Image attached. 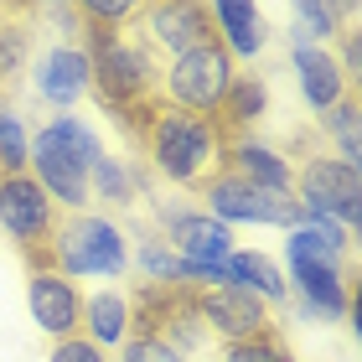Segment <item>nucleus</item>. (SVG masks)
Instances as JSON below:
<instances>
[{
	"label": "nucleus",
	"mask_w": 362,
	"mask_h": 362,
	"mask_svg": "<svg viewBox=\"0 0 362 362\" xmlns=\"http://www.w3.org/2000/svg\"><path fill=\"white\" fill-rule=\"evenodd\" d=\"M88 93V52L83 42H57L37 57V98L52 109H73Z\"/></svg>",
	"instance_id": "nucleus-14"
},
{
	"label": "nucleus",
	"mask_w": 362,
	"mask_h": 362,
	"mask_svg": "<svg viewBox=\"0 0 362 362\" xmlns=\"http://www.w3.org/2000/svg\"><path fill=\"white\" fill-rule=\"evenodd\" d=\"M73 11L88 31H124L140 16V6H129V0H83V6H73Z\"/></svg>",
	"instance_id": "nucleus-26"
},
{
	"label": "nucleus",
	"mask_w": 362,
	"mask_h": 362,
	"mask_svg": "<svg viewBox=\"0 0 362 362\" xmlns=\"http://www.w3.org/2000/svg\"><path fill=\"white\" fill-rule=\"evenodd\" d=\"M285 285H290V295H300L305 316H326V321L347 316V321H357V269L352 264L285 254Z\"/></svg>",
	"instance_id": "nucleus-8"
},
{
	"label": "nucleus",
	"mask_w": 362,
	"mask_h": 362,
	"mask_svg": "<svg viewBox=\"0 0 362 362\" xmlns=\"http://www.w3.org/2000/svg\"><path fill=\"white\" fill-rule=\"evenodd\" d=\"M223 171H233L238 181H249L259 192H290V181H295L290 160L279 151H269V145H259V140H233L223 151Z\"/></svg>",
	"instance_id": "nucleus-16"
},
{
	"label": "nucleus",
	"mask_w": 362,
	"mask_h": 362,
	"mask_svg": "<svg viewBox=\"0 0 362 362\" xmlns=\"http://www.w3.org/2000/svg\"><path fill=\"white\" fill-rule=\"evenodd\" d=\"M26 11H6L0 16V88H11L31 62V26L21 21Z\"/></svg>",
	"instance_id": "nucleus-23"
},
{
	"label": "nucleus",
	"mask_w": 362,
	"mask_h": 362,
	"mask_svg": "<svg viewBox=\"0 0 362 362\" xmlns=\"http://www.w3.org/2000/svg\"><path fill=\"white\" fill-rule=\"evenodd\" d=\"M233 78H238V68H233V57L223 52V42H202V47L176 52L166 62V83H160L166 98H160V104L218 119V109H223L228 88H233Z\"/></svg>",
	"instance_id": "nucleus-4"
},
{
	"label": "nucleus",
	"mask_w": 362,
	"mask_h": 362,
	"mask_svg": "<svg viewBox=\"0 0 362 362\" xmlns=\"http://www.w3.org/2000/svg\"><path fill=\"white\" fill-rule=\"evenodd\" d=\"M47 362H109V357L98 352L88 337H68V341H52V357Z\"/></svg>",
	"instance_id": "nucleus-30"
},
{
	"label": "nucleus",
	"mask_w": 362,
	"mask_h": 362,
	"mask_svg": "<svg viewBox=\"0 0 362 362\" xmlns=\"http://www.w3.org/2000/svg\"><path fill=\"white\" fill-rule=\"evenodd\" d=\"M135 21H145V47H166V52H192V47L202 42H218L212 37V16L207 6H197V0H160V6H140Z\"/></svg>",
	"instance_id": "nucleus-13"
},
{
	"label": "nucleus",
	"mask_w": 362,
	"mask_h": 362,
	"mask_svg": "<svg viewBox=\"0 0 362 362\" xmlns=\"http://www.w3.org/2000/svg\"><path fill=\"white\" fill-rule=\"evenodd\" d=\"M47 264L68 279H119L129 269V249H124V233L119 223L98 218V212H73V218L57 223L52 233V249H47Z\"/></svg>",
	"instance_id": "nucleus-3"
},
{
	"label": "nucleus",
	"mask_w": 362,
	"mask_h": 362,
	"mask_svg": "<svg viewBox=\"0 0 362 362\" xmlns=\"http://www.w3.org/2000/svg\"><path fill=\"white\" fill-rule=\"evenodd\" d=\"M57 223H62V212L52 207V197L37 187V176H31V171L0 176V233L26 254L31 269L47 264V249H52Z\"/></svg>",
	"instance_id": "nucleus-5"
},
{
	"label": "nucleus",
	"mask_w": 362,
	"mask_h": 362,
	"mask_svg": "<svg viewBox=\"0 0 362 362\" xmlns=\"http://www.w3.org/2000/svg\"><path fill=\"white\" fill-rule=\"evenodd\" d=\"M202 202H207V218H218V223H274V228H305L310 212L295 202L290 192H259L249 187V181H238L233 171H212L202 187Z\"/></svg>",
	"instance_id": "nucleus-6"
},
{
	"label": "nucleus",
	"mask_w": 362,
	"mask_h": 362,
	"mask_svg": "<svg viewBox=\"0 0 362 362\" xmlns=\"http://www.w3.org/2000/svg\"><path fill=\"white\" fill-rule=\"evenodd\" d=\"M26 305H31V321L52 341L83 337V290L68 274H57L52 264H37L26 274Z\"/></svg>",
	"instance_id": "nucleus-9"
},
{
	"label": "nucleus",
	"mask_w": 362,
	"mask_h": 362,
	"mask_svg": "<svg viewBox=\"0 0 362 362\" xmlns=\"http://www.w3.org/2000/svg\"><path fill=\"white\" fill-rule=\"evenodd\" d=\"M104 197V202H129L135 197V176H129L124 160H114V156H98V166L88 171V197Z\"/></svg>",
	"instance_id": "nucleus-25"
},
{
	"label": "nucleus",
	"mask_w": 362,
	"mask_h": 362,
	"mask_svg": "<svg viewBox=\"0 0 362 362\" xmlns=\"http://www.w3.org/2000/svg\"><path fill=\"white\" fill-rule=\"evenodd\" d=\"M290 68H295V78H300V93H305V104L321 114H332L341 98L352 93V83L341 78V68H337V57H332V47H290Z\"/></svg>",
	"instance_id": "nucleus-15"
},
{
	"label": "nucleus",
	"mask_w": 362,
	"mask_h": 362,
	"mask_svg": "<svg viewBox=\"0 0 362 362\" xmlns=\"http://www.w3.org/2000/svg\"><path fill=\"white\" fill-rule=\"evenodd\" d=\"M290 197L300 207L321 212V218L341 223L347 233H357L362 223V171L337 156H305V166L290 181Z\"/></svg>",
	"instance_id": "nucleus-7"
},
{
	"label": "nucleus",
	"mask_w": 362,
	"mask_h": 362,
	"mask_svg": "<svg viewBox=\"0 0 362 362\" xmlns=\"http://www.w3.org/2000/svg\"><path fill=\"white\" fill-rule=\"evenodd\" d=\"M145 160H151L156 176H166L171 187H202V181L223 166V129L218 119H207V114H187V109H171L160 104L151 114V124H145Z\"/></svg>",
	"instance_id": "nucleus-2"
},
{
	"label": "nucleus",
	"mask_w": 362,
	"mask_h": 362,
	"mask_svg": "<svg viewBox=\"0 0 362 362\" xmlns=\"http://www.w3.org/2000/svg\"><path fill=\"white\" fill-rule=\"evenodd\" d=\"M228 285L249 290V295H259V300H279V305L290 300L285 269H279L269 254H254V249H249V254H233V259H228Z\"/></svg>",
	"instance_id": "nucleus-19"
},
{
	"label": "nucleus",
	"mask_w": 362,
	"mask_h": 362,
	"mask_svg": "<svg viewBox=\"0 0 362 362\" xmlns=\"http://www.w3.org/2000/svg\"><path fill=\"white\" fill-rule=\"evenodd\" d=\"M140 269L151 285H181V259L166 249V243H145L140 249Z\"/></svg>",
	"instance_id": "nucleus-29"
},
{
	"label": "nucleus",
	"mask_w": 362,
	"mask_h": 362,
	"mask_svg": "<svg viewBox=\"0 0 362 362\" xmlns=\"http://www.w3.org/2000/svg\"><path fill=\"white\" fill-rule=\"evenodd\" d=\"M31 160V135L11 109H0V176H21Z\"/></svg>",
	"instance_id": "nucleus-24"
},
{
	"label": "nucleus",
	"mask_w": 362,
	"mask_h": 362,
	"mask_svg": "<svg viewBox=\"0 0 362 362\" xmlns=\"http://www.w3.org/2000/svg\"><path fill=\"white\" fill-rule=\"evenodd\" d=\"M321 129L337 140V151H341L337 160L357 166V160H362V93L352 88V93L341 98V104H337L332 114H326V119H321Z\"/></svg>",
	"instance_id": "nucleus-22"
},
{
	"label": "nucleus",
	"mask_w": 362,
	"mask_h": 362,
	"mask_svg": "<svg viewBox=\"0 0 362 362\" xmlns=\"http://www.w3.org/2000/svg\"><path fill=\"white\" fill-rule=\"evenodd\" d=\"M119 362H187V352H176L166 337H151V332H129V341L119 347Z\"/></svg>",
	"instance_id": "nucleus-28"
},
{
	"label": "nucleus",
	"mask_w": 362,
	"mask_h": 362,
	"mask_svg": "<svg viewBox=\"0 0 362 362\" xmlns=\"http://www.w3.org/2000/svg\"><path fill=\"white\" fill-rule=\"evenodd\" d=\"M207 16H212V37L223 42V52L233 62L264 52V16H259V6L228 0V6H207Z\"/></svg>",
	"instance_id": "nucleus-17"
},
{
	"label": "nucleus",
	"mask_w": 362,
	"mask_h": 362,
	"mask_svg": "<svg viewBox=\"0 0 362 362\" xmlns=\"http://www.w3.org/2000/svg\"><path fill=\"white\" fill-rule=\"evenodd\" d=\"M223 362H295V352L269 332V337H254V341H228Z\"/></svg>",
	"instance_id": "nucleus-27"
},
{
	"label": "nucleus",
	"mask_w": 362,
	"mask_h": 362,
	"mask_svg": "<svg viewBox=\"0 0 362 362\" xmlns=\"http://www.w3.org/2000/svg\"><path fill=\"white\" fill-rule=\"evenodd\" d=\"M83 337L98 352L104 347H124L129 341V295H119V290L83 295Z\"/></svg>",
	"instance_id": "nucleus-18"
},
{
	"label": "nucleus",
	"mask_w": 362,
	"mask_h": 362,
	"mask_svg": "<svg viewBox=\"0 0 362 362\" xmlns=\"http://www.w3.org/2000/svg\"><path fill=\"white\" fill-rule=\"evenodd\" d=\"M83 52H88V88L98 93V104L140 140L145 124H151V114L160 109L151 47L129 42L124 31H88Z\"/></svg>",
	"instance_id": "nucleus-1"
},
{
	"label": "nucleus",
	"mask_w": 362,
	"mask_h": 362,
	"mask_svg": "<svg viewBox=\"0 0 362 362\" xmlns=\"http://www.w3.org/2000/svg\"><path fill=\"white\" fill-rule=\"evenodd\" d=\"M264 104H269L264 78H233V88H228L223 109H218V129H223V140H238V129H249L254 119H264Z\"/></svg>",
	"instance_id": "nucleus-20"
},
{
	"label": "nucleus",
	"mask_w": 362,
	"mask_h": 362,
	"mask_svg": "<svg viewBox=\"0 0 362 362\" xmlns=\"http://www.w3.org/2000/svg\"><path fill=\"white\" fill-rule=\"evenodd\" d=\"M26 171L37 176V187L52 197V207L62 212L68 207V218L73 212H83L88 207V166L78 156H68L62 145L47 135V129H37V140H31V160H26Z\"/></svg>",
	"instance_id": "nucleus-12"
},
{
	"label": "nucleus",
	"mask_w": 362,
	"mask_h": 362,
	"mask_svg": "<svg viewBox=\"0 0 362 362\" xmlns=\"http://www.w3.org/2000/svg\"><path fill=\"white\" fill-rule=\"evenodd\" d=\"M197 316H202V332H218L223 341H254L269 337V305L259 295L238 290V285H212L197 290Z\"/></svg>",
	"instance_id": "nucleus-11"
},
{
	"label": "nucleus",
	"mask_w": 362,
	"mask_h": 362,
	"mask_svg": "<svg viewBox=\"0 0 362 362\" xmlns=\"http://www.w3.org/2000/svg\"><path fill=\"white\" fill-rule=\"evenodd\" d=\"M357 16V6H321V0H300L295 6V47H332L337 26Z\"/></svg>",
	"instance_id": "nucleus-21"
},
{
	"label": "nucleus",
	"mask_w": 362,
	"mask_h": 362,
	"mask_svg": "<svg viewBox=\"0 0 362 362\" xmlns=\"http://www.w3.org/2000/svg\"><path fill=\"white\" fill-rule=\"evenodd\" d=\"M160 228H166V243L176 249L181 264H228L233 249V228L207 218L202 207H160Z\"/></svg>",
	"instance_id": "nucleus-10"
}]
</instances>
